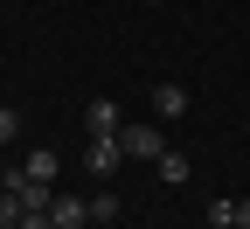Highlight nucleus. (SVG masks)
Returning a JSON list of instances; mask_svg holds the SVG:
<instances>
[{
	"label": "nucleus",
	"instance_id": "1",
	"mask_svg": "<svg viewBox=\"0 0 250 229\" xmlns=\"http://www.w3.org/2000/svg\"><path fill=\"white\" fill-rule=\"evenodd\" d=\"M49 202H56V187H42V181H28L21 167L7 174V187H0V222H49Z\"/></svg>",
	"mask_w": 250,
	"mask_h": 229
},
{
	"label": "nucleus",
	"instance_id": "2",
	"mask_svg": "<svg viewBox=\"0 0 250 229\" xmlns=\"http://www.w3.org/2000/svg\"><path fill=\"white\" fill-rule=\"evenodd\" d=\"M118 146H125V160H160V153H167V139H160V118H153V125L125 118V125H118Z\"/></svg>",
	"mask_w": 250,
	"mask_h": 229
},
{
	"label": "nucleus",
	"instance_id": "3",
	"mask_svg": "<svg viewBox=\"0 0 250 229\" xmlns=\"http://www.w3.org/2000/svg\"><path fill=\"white\" fill-rule=\"evenodd\" d=\"M118 160H125V146H118V132H98V139H90V153H83V167L98 174V181H111V174H118Z\"/></svg>",
	"mask_w": 250,
	"mask_h": 229
},
{
	"label": "nucleus",
	"instance_id": "4",
	"mask_svg": "<svg viewBox=\"0 0 250 229\" xmlns=\"http://www.w3.org/2000/svg\"><path fill=\"white\" fill-rule=\"evenodd\" d=\"M49 229H90V194H56L49 202Z\"/></svg>",
	"mask_w": 250,
	"mask_h": 229
},
{
	"label": "nucleus",
	"instance_id": "5",
	"mask_svg": "<svg viewBox=\"0 0 250 229\" xmlns=\"http://www.w3.org/2000/svg\"><path fill=\"white\" fill-rule=\"evenodd\" d=\"M153 118H188V83H153Z\"/></svg>",
	"mask_w": 250,
	"mask_h": 229
},
{
	"label": "nucleus",
	"instance_id": "6",
	"mask_svg": "<svg viewBox=\"0 0 250 229\" xmlns=\"http://www.w3.org/2000/svg\"><path fill=\"white\" fill-rule=\"evenodd\" d=\"M21 174H28V181H42V187H56V174H62V160H56L49 146H35V153H21Z\"/></svg>",
	"mask_w": 250,
	"mask_h": 229
},
{
	"label": "nucleus",
	"instance_id": "7",
	"mask_svg": "<svg viewBox=\"0 0 250 229\" xmlns=\"http://www.w3.org/2000/svg\"><path fill=\"white\" fill-rule=\"evenodd\" d=\"M83 118H90V139H98V132H118V125H125V111L111 104V97H98V104H90Z\"/></svg>",
	"mask_w": 250,
	"mask_h": 229
},
{
	"label": "nucleus",
	"instance_id": "8",
	"mask_svg": "<svg viewBox=\"0 0 250 229\" xmlns=\"http://www.w3.org/2000/svg\"><path fill=\"white\" fill-rule=\"evenodd\" d=\"M153 167H160V181H167V187H181L188 174H195V160H188V153H174V146H167L160 160H153Z\"/></svg>",
	"mask_w": 250,
	"mask_h": 229
},
{
	"label": "nucleus",
	"instance_id": "9",
	"mask_svg": "<svg viewBox=\"0 0 250 229\" xmlns=\"http://www.w3.org/2000/svg\"><path fill=\"white\" fill-rule=\"evenodd\" d=\"M111 215H118V194L98 181V194H90V222H111Z\"/></svg>",
	"mask_w": 250,
	"mask_h": 229
},
{
	"label": "nucleus",
	"instance_id": "10",
	"mask_svg": "<svg viewBox=\"0 0 250 229\" xmlns=\"http://www.w3.org/2000/svg\"><path fill=\"white\" fill-rule=\"evenodd\" d=\"M236 208H243V202H229V194H223V202L208 208V229H236Z\"/></svg>",
	"mask_w": 250,
	"mask_h": 229
},
{
	"label": "nucleus",
	"instance_id": "11",
	"mask_svg": "<svg viewBox=\"0 0 250 229\" xmlns=\"http://www.w3.org/2000/svg\"><path fill=\"white\" fill-rule=\"evenodd\" d=\"M21 139V111H7V104H0V146H14Z\"/></svg>",
	"mask_w": 250,
	"mask_h": 229
},
{
	"label": "nucleus",
	"instance_id": "12",
	"mask_svg": "<svg viewBox=\"0 0 250 229\" xmlns=\"http://www.w3.org/2000/svg\"><path fill=\"white\" fill-rule=\"evenodd\" d=\"M236 229H250V202H243V208H236Z\"/></svg>",
	"mask_w": 250,
	"mask_h": 229
}]
</instances>
